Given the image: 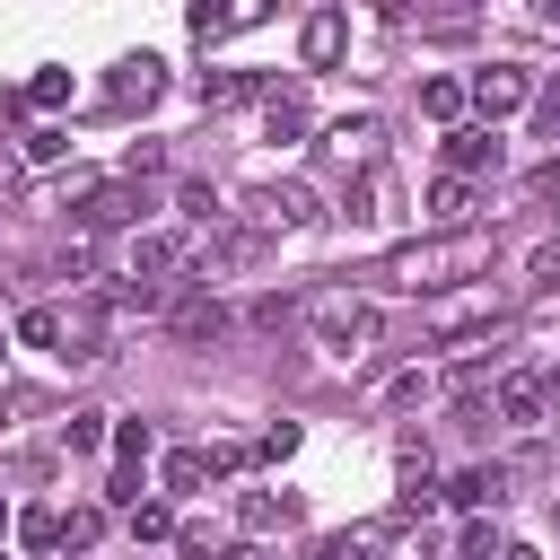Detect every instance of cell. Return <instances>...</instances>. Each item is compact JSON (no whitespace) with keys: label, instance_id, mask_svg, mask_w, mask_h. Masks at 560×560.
Masks as SVG:
<instances>
[{"label":"cell","instance_id":"29","mask_svg":"<svg viewBox=\"0 0 560 560\" xmlns=\"http://www.w3.org/2000/svg\"><path fill=\"white\" fill-rule=\"evenodd\" d=\"M175 210H184V228H192V236H201V228H219V219H228V210H219V192H210V184H184V192H175Z\"/></svg>","mask_w":560,"mask_h":560},{"label":"cell","instance_id":"4","mask_svg":"<svg viewBox=\"0 0 560 560\" xmlns=\"http://www.w3.org/2000/svg\"><path fill=\"white\" fill-rule=\"evenodd\" d=\"M499 315H508V298H499L490 280H472L464 298H438V306H429V332H438L446 350H472V341H490Z\"/></svg>","mask_w":560,"mask_h":560},{"label":"cell","instance_id":"33","mask_svg":"<svg viewBox=\"0 0 560 560\" xmlns=\"http://www.w3.org/2000/svg\"><path fill=\"white\" fill-rule=\"evenodd\" d=\"M429 385H438V376H429V368H402V376H394V385H385V402H420V394H429Z\"/></svg>","mask_w":560,"mask_h":560},{"label":"cell","instance_id":"13","mask_svg":"<svg viewBox=\"0 0 560 560\" xmlns=\"http://www.w3.org/2000/svg\"><path fill=\"white\" fill-rule=\"evenodd\" d=\"M446 499H455L464 516H490V508L508 499V464H464V472L446 481Z\"/></svg>","mask_w":560,"mask_h":560},{"label":"cell","instance_id":"9","mask_svg":"<svg viewBox=\"0 0 560 560\" xmlns=\"http://www.w3.org/2000/svg\"><path fill=\"white\" fill-rule=\"evenodd\" d=\"M438 158H446V175H464V184H472V175H499V166H508V149H499V131H490V122H455Z\"/></svg>","mask_w":560,"mask_h":560},{"label":"cell","instance_id":"15","mask_svg":"<svg viewBox=\"0 0 560 560\" xmlns=\"http://www.w3.org/2000/svg\"><path fill=\"white\" fill-rule=\"evenodd\" d=\"M236 525H245V534H280V525H298V490H245V499H236Z\"/></svg>","mask_w":560,"mask_h":560},{"label":"cell","instance_id":"2","mask_svg":"<svg viewBox=\"0 0 560 560\" xmlns=\"http://www.w3.org/2000/svg\"><path fill=\"white\" fill-rule=\"evenodd\" d=\"M306 332H315L332 359H368V350H376V298H368V289H315V298H306Z\"/></svg>","mask_w":560,"mask_h":560},{"label":"cell","instance_id":"32","mask_svg":"<svg viewBox=\"0 0 560 560\" xmlns=\"http://www.w3.org/2000/svg\"><path fill=\"white\" fill-rule=\"evenodd\" d=\"M18 341H44V350H52V341H61V306H26V315H18Z\"/></svg>","mask_w":560,"mask_h":560},{"label":"cell","instance_id":"3","mask_svg":"<svg viewBox=\"0 0 560 560\" xmlns=\"http://www.w3.org/2000/svg\"><path fill=\"white\" fill-rule=\"evenodd\" d=\"M201 271V236L192 228H140L122 245V280H149V289H175Z\"/></svg>","mask_w":560,"mask_h":560},{"label":"cell","instance_id":"23","mask_svg":"<svg viewBox=\"0 0 560 560\" xmlns=\"http://www.w3.org/2000/svg\"><path fill=\"white\" fill-rule=\"evenodd\" d=\"M18 551H61V508H26L18 516Z\"/></svg>","mask_w":560,"mask_h":560},{"label":"cell","instance_id":"22","mask_svg":"<svg viewBox=\"0 0 560 560\" xmlns=\"http://www.w3.org/2000/svg\"><path fill=\"white\" fill-rule=\"evenodd\" d=\"M105 446H114V464H122V472H140L158 438H149V420H114V438H105Z\"/></svg>","mask_w":560,"mask_h":560},{"label":"cell","instance_id":"38","mask_svg":"<svg viewBox=\"0 0 560 560\" xmlns=\"http://www.w3.org/2000/svg\"><path fill=\"white\" fill-rule=\"evenodd\" d=\"M542 122H551V140H560V105H551V114H542Z\"/></svg>","mask_w":560,"mask_h":560},{"label":"cell","instance_id":"17","mask_svg":"<svg viewBox=\"0 0 560 560\" xmlns=\"http://www.w3.org/2000/svg\"><path fill=\"white\" fill-rule=\"evenodd\" d=\"M516 289H525V298H542V289H560V236H534V245L516 254Z\"/></svg>","mask_w":560,"mask_h":560},{"label":"cell","instance_id":"1","mask_svg":"<svg viewBox=\"0 0 560 560\" xmlns=\"http://www.w3.org/2000/svg\"><path fill=\"white\" fill-rule=\"evenodd\" d=\"M455 280H490V228H464V236H411L376 262V289H402V298H446Z\"/></svg>","mask_w":560,"mask_h":560},{"label":"cell","instance_id":"35","mask_svg":"<svg viewBox=\"0 0 560 560\" xmlns=\"http://www.w3.org/2000/svg\"><path fill=\"white\" fill-rule=\"evenodd\" d=\"M289 446H298V429H289V420H271V429H262V464H280Z\"/></svg>","mask_w":560,"mask_h":560},{"label":"cell","instance_id":"19","mask_svg":"<svg viewBox=\"0 0 560 560\" xmlns=\"http://www.w3.org/2000/svg\"><path fill=\"white\" fill-rule=\"evenodd\" d=\"M105 438H114V411H70V420H61V446H70V455H96Z\"/></svg>","mask_w":560,"mask_h":560},{"label":"cell","instance_id":"5","mask_svg":"<svg viewBox=\"0 0 560 560\" xmlns=\"http://www.w3.org/2000/svg\"><path fill=\"white\" fill-rule=\"evenodd\" d=\"M525 96H534V70H516V61H490V70H472V79H464V105H472L490 131H499Z\"/></svg>","mask_w":560,"mask_h":560},{"label":"cell","instance_id":"8","mask_svg":"<svg viewBox=\"0 0 560 560\" xmlns=\"http://www.w3.org/2000/svg\"><path fill=\"white\" fill-rule=\"evenodd\" d=\"M490 411H499L508 429H551V385H542V376H525V368H499Z\"/></svg>","mask_w":560,"mask_h":560},{"label":"cell","instance_id":"25","mask_svg":"<svg viewBox=\"0 0 560 560\" xmlns=\"http://www.w3.org/2000/svg\"><path fill=\"white\" fill-rule=\"evenodd\" d=\"M254 18H262V9H210V0H201V9H192V35H201V44H219V35L254 26Z\"/></svg>","mask_w":560,"mask_h":560},{"label":"cell","instance_id":"10","mask_svg":"<svg viewBox=\"0 0 560 560\" xmlns=\"http://www.w3.org/2000/svg\"><path fill=\"white\" fill-rule=\"evenodd\" d=\"M429 219H438V236H464V228H481V184H464V175H438V184H429Z\"/></svg>","mask_w":560,"mask_h":560},{"label":"cell","instance_id":"28","mask_svg":"<svg viewBox=\"0 0 560 560\" xmlns=\"http://www.w3.org/2000/svg\"><path fill=\"white\" fill-rule=\"evenodd\" d=\"M306 131V114H298V88H280L271 105H262V140H298Z\"/></svg>","mask_w":560,"mask_h":560},{"label":"cell","instance_id":"34","mask_svg":"<svg viewBox=\"0 0 560 560\" xmlns=\"http://www.w3.org/2000/svg\"><path fill=\"white\" fill-rule=\"evenodd\" d=\"M61 149H70V140H61V131H26V166H52V158H61Z\"/></svg>","mask_w":560,"mask_h":560},{"label":"cell","instance_id":"18","mask_svg":"<svg viewBox=\"0 0 560 560\" xmlns=\"http://www.w3.org/2000/svg\"><path fill=\"white\" fill-rule=\"evenodd\" d=\"M228 464H236V455H210V446H175V455H166V490H201V481H210V472H228Z\"/></svg>","mask_w":560,"mask_h":560},{"label":"cell","instance_id":"27","mask_svg":"<svg viewBox=\"0 0 560 560\" xmlns=\"http://www.w3.org/2000/svg\"><path fill=\"white\" fill-rule=\"evenodd\" d=\"M420 114L455 131V114H464V88H455V79H420Z\"/></svg>","mask_w":560,"mask_h":560},{"label":"cell","instance_id":"12","mask_svg":"<svg viewBox=\"0 0 560 560\" xmlns=\"http://www.w3.org/2000/svg\"><path fill=\"white\" fill-rule=\"evenodd\" d=\"M140 210H149V201H140L131 184H88V192H79V228H131Z\"/></svg>","mask_w":560,"mask_h":560},{"label":"cell","instance_id":"6","mask_svg":"<svg viewBox=\"0 0 560 560\" xmlns=\"http://www.w3.org/2000/svg\"><path fill=\"white\" fill-rule=\"evenodd\" d=\"M341 175H376V158H385V122L376 114H341V122H324V140H315Z\"/></svg>","mask_w":560,"mask_h":560},{"label":"cell","instance_id":"20","mask_svg":"<svg viewBox=\"0 0 560 560\" xmlns=\"http://www.w3.org/2000/svg\"><path fill=\"white\" fill-rule=\"evenodd\" d=\"M96 534H105V499H88V508H61V551H96Z\"/></svg>","mask_w":560,"mask_h":560},{"label":"cell","instance_id":"21","mask_svg":"<svg viewBox=\"0 0 560 560\" xmlns=\"http://www.w3.org/2000/svg\"><path fill=\"white\" fill-rule=\"evenodd\" d=\"M341 219H350V228H368V219H385V175H359V184L341 192Z\"/></svg>","mask_w":560,"mask_h":560},{"label":"cell","instance_id":"11","mask_svg":"<svg viewBox=\"0 0 560 560\" xmlns=\"http://www.w3.org/2000/svg\"><path fill=\"white\" fill-rule=\"evenodd\" d=\"M341 44H350V18H341V9H315V18L298 26V61H306V70H332Z\"/></svg>","mask_w":560,"mask_h":560},{"label":"cell","instance_id":"30","mask_svg":"<svg viewBox=\"0 0 560 560\" xmlns=\"http://www.w3.org/2000/svg\"><path fill=\"white\" fill-rule=\"evenodd\" d=\"M122 525H131V542H166V534H175V516H166L158 499H140V508H131Z\"/></svg>","mask_w":560,"mask_h":560},{"label":"cell","instance_id":"24","mask_svg":"<svg viewBox=\"0 0 560 560\" xmlns=\"http://www.w3.org/2000/svg\"><path fill=\"white\" fill-rule=\"evenodd\" d=\"M508 551V534H499V516H472L464 534H455V560H499Z\"/></svg>","mask_w":560,"mask_h":560},{"label":"cell","instance_id":"16","mask_svg":"<svg viewBox=\"0 0 560 560\" xmlns=\"http://www.w3.org/2000/svg\"><path fill=\"white\" fill-rule=\"evenodd\" d=\"M166 88V61L158 52H131V61H114V105H149Z\"/></svg>","mask_w":560,"mask_h":560},{"label":"cell","instance_id":"39","mask_svg":"<svg viewBox=\"0 0 560 560\" xmlns=\"http://www.w3.org/2000/svg\"><path fill=\"white\" fill-rule=\"evenodd\" d=\"M0 525H9V508H0Z\"/></svg>","mask_w":560,"mask_h":560},{"label":"cell","instance_id":"37","mask_svg":"<svg viewBox=\"0 0 560 560\" xmlns=\"http://www.w3.org/2000/svg\"><path fill=\"white\" fill-rule=\"evenodd\" d=\"M499 560H542V551H534V542H508V551H499Z\"/></svg>","mask_w":560,"mask_h":560},{"label":"cell","instance_id":"31","mask_svg":"<svg viewBox=\"0 0 560 560\" xmlns=\"http://www.w3.org/2000/svg\"><path fill=\"white\" fill-rule=\"evenodd\" d=\"M289 315H306V306H298L289 289H280V298H254V306H245V324H262V332H280Z\"/></svg>","mask_w":560,"mask_h":560},{"label":"cell","instance_id":"7","mask_svg":"<svg viewBox=\"0 0 560 560\" xmlns=\"http://www.w3.org/2000/svg\"><path fill=\"white\" fill-rule=\"evenodd\" d=\"M324 201H315V184H298V175H280V184H254L245 192V219L254 228H306Z\"/></svg>","mask_w":560,"mask_h":560},{"label":"cell","instance_id":"26","mask_svg":"<svg viewBox=\"0 0 560 560\" xmlns=\"http://www.w3.org/2000/svg\"><path fill=\"white\" fill-rule=\"evenodd\" d=\"M18 96H26L35 114H61V105H70V70H35V79H26Z\"/></svg>","mask_w":560,"mask_h":560},{"label":"cell","instance_id":"36","mask_svg":"<svg viewBox=\"0 0 560 560\" xmlns=\"http://www.w3.org/2000/svg\"><path fill=\"white\" fill-rule=\"evenodd\" d=\"M298 560H350V551H341V534H324V542H306Z\"/></svg>","mask_w":560,"mask_h":560},{"label":"cell","instance_id":"14","mask_svg":"<svg viewBox=\"0 0 560 560\" xmlns=\"http://www.w3.org/2000/svg\"><path fill=\"white\" fill-rule=\"evenodd\" d=\"M166 324H175V341H219V332H228V306H219L210 289H184Z\"/></svg>","mask_w":560,"mask_h":560}]
</instances>
